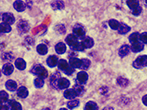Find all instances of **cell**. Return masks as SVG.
<instances>
[{
    "instance_id": "obj_1",
    "label": "cell",
    "mask_w": 147,
    "mask_h": 110,
    "mask_svg": "<svg viewBox=\"0 0 147 110\" xmlns=\"http://www.w3.org/2000/svg\"><path fill=\"white\" fill-rule=\"evenodd\" d=\"M33 74L38 76L39 78H46V77H48V72L46 71V69L45 68V67H43L40 64H35L33 66V68H31L30 71Z\"/></svg>"
},
{
    "instance_id": "obj_2",
    "label": "cell",
    "mask_w": 147,
    "mask_h": 110,
    "mask_svg": "<svg viewBox=\"0 0 147 110\" xmlns=\"http://www.w3.org/2000/svg\"><path fill=\"white\" fill-rule=\"evenodd\" d=\"M147 66V55H140L136 58L133 63V67L136 68H141Z\"/></svg>"
},
{
    "instance_id": "obj_3",
    "label": "cell",
    "mask_w": 147,
    "mask_h": 110,
    "mask_svg": "<svg viewBox=\"0 0 147 110\" xmlns=\"http://www.w3.org/2000/svg\"><path fill=\"white\" fill-rule=\"evenodd\" d=\"M73 34L78 37V38H84L86 36H85V33H86V30H85V28L80 24V23H77L74 27H73Z\"/></svg>"
},
{
    "instance_id": "obj_4",
    "label": "cell",
    "mask_w": 147,
    "mask_h": 110,
    "mask_svg": "<svg viewBox=\"0 0 147 110\" xmlns=\"http://www.w3.org/2000/svg\"><path fill=\"white\" fill-rule=\"evenodd\" d=\"M2 20L3 23L11 25L15 22V18H14L13 14L11 13H4L2 14Z\"/></svg>"
},
{
    "instance_id": "obj_5",
    "label": "cell",
    "mask_w": 147,
    "mask_h": 110,
    "mask_svg": "<svg viewBox=\"0 0 147 110\" xmlns=\"http://www.w3.org/2000/svg\"><path fill=\"white\" fill-rule=\"evenodd\" d=\"M66 43L71 48V47L75 46L76 44H78L79 43L78 38L76 37L73 33H70V34H68L67 36V38H66Z\"/></svg>"
},
{
    "instance_id": "obj_6",
    "label": "cell",
    "mask_w": 147,
    "mask_h": 110,
    "mask_svg": "<svg viewBox=\"0 0 147 110\" xmlns=\"http://www.w3.org/2000/svg\"><path fill=\"white\" fill-rule=\"evenodd\" d=\"M88 80V74L85 71H80L77 75V81L80 84H85Z\"/></svg>"
},
{
    "instance_id": "obj_7",
    "label": "cell",
    "mask_w": 147,
    "mask_h": 110,
    "mask_svg": "<svg viewBox=\"0 0 147 110\" xmlns=\"http://www.w3.org/2000/svg\"><path fill=\"white\" fill-rule=\"evenodd\" d=\"M17 28L19 29L20 32L21 33H27L29 30H30V24L29 23L25 20H20L18 25H17Z\"/></svg>"
},
{
    "instance_id": "obj_8",
    "label": "cell",
    "mask_w": 147,
    "mask_h": 110,
    "mask_svg": "<svg viewBox=\"0 0 147 110\" xmlns=\"http://www.w3.org/2000/svg\"><path fill=\"white\" fill-rule=\"evenodd\" d=\"M145 48V45L143 43H141L140 41H138L136 43H134V44H131V46H130V50L134 53H139V52H141L143 51Z\"/></svg>"
},
{
    "instance_id": "obj_9",
    "label": "cell",
    "mask_w": 147,
    "mask_h": 110,
    "mask_svg": "<svg viewBox=\"0 0 147 110\" xmlns=\"http://www.w3.org/2000/svg\"><path fill=\"white\" fill-rule=\"evenodd\" d=\"M13 69H14V68L13 66V64H10V63H7L2 68V72H3V74L4 75L9 76V75H11L12 74H13Z\"/></svg>"
},
{
    "instance_id": "obj_10",
    "label": "cell",
    "mask_w": 147,
    "mask_h": 110,
    "mask_svg": "<svg viewBox=\"0 0 147 110\" xmlns=\"http://www.w3.org/2000/svg\"><path fill=\"white\" fill-rule=\"evenodd\" d=\"M60 78H61V74L58 72L55 73L54 74L51 75V77L50 78V83H51V85L52 88L58 89L57 84H58V81H59Z\"/></svg>"
},
{
    "instance_id": "obj_11",
    "label": "cell",
    "mask_w": 147,
    "mask_h": 110,
    "mask_svg": "<svg viewBox=\"0 0 147 110\" xmlns=\"http://www.w3.org/2000/svg\"><path fill=\"white\" fill-rule=\"evenodd\" d=\"M58 61H59V59H58V57L57 55H51L48 57L46 63H47V65L50 68H54L57 65Z\"/></svg>"
},
{
    "instance_id": "obj_12",
    "label": "cell",
    "mask_w": 147,
    "mask_h": 110,
    "mask_svg": "<svg viewBox=\"0 0 147 110\" xmlns=\"http://www.w3.org/2000/svg\"><path fill=\"white\" fill-rule=\"evenodd\" d=\"M58 89H67L70 86V81L66 78H61L58 81Z\"/></svg>"
},
{
    "instance_id": "obj_13",
    "label": "cell",
    "mask_w": 147,
    "mask_h": 110,
    "mask_svg": "<svg viewBox=\"0 0 147 110\" xmlns=\"http://www.w3.org/2000/svg\"><path fill=\"white\" fill-rule=\"evenodd\" d=\"M13 8L16 11L23 12L26 9V4L23 1L17 0V1H14V3H13Z\"/></svg>"
},
{
    "instance_id": "obj_14",
    "label": "cell",
    "mask_w": 147,
    "mask_h": 110,
    "mask_svg": "<svg viewBox=\"0 0 147 110\" xmlns=\"http://www.w3.org/2000/svg\"><path fill=\"white\" fill-rule=\"evenodd\" d=\"M82 44L83 45V47L85 48H91L93 45H94V41L93 39L90 37H85L84 38H82Z\"/></svg>"
},
{
    "instance_id": "obj_15",
    "label": "cell",
    "mask_w": 147,
    "mask_h": 110,
    "mask_svg": "<svg viewBox=\"0 0 147 110\" xmlns=\"http://www.w3.org/2000/svg\"><path fill=\"white\" fill-rule=\"evenodd\" d=\"M17 95L21 99H25L29 95V91L26 87L21 86L17 89Z\"/></svg>"
},
{
    "instance_id": "obj_16",
    "label": "cell",
    "mask_w": 147,
    "mask_h": 110,
    "mask_svg": "<svg viewBox=\"0 0 147 110\" xmlns=\"http://www.w3.org/2000/svg\"><path fill=\"white\" fill-rule=\"evenodd\" d=\"M55 50L58 54H63L67 51V46L62 42H60L55 46Z\"/></svg>"
},
{
    "instance_id": "obj_17",
    "label": "cell",
    "mask_w": 147,
    "mask_h": 110,
    "mask_svg": "<svg viewBox=\"0 0 147 110\" xmlns=\"http://www.w3.org/2000/svg\"><path fill=\"white\" fill-rule=\"evenodd\" d=\"M69 64L74 68H80L82 61L78 58H69Z\"/></svg>"
},
{
    "instance_id": "obj_18",
    "label": "cell",
    "mask_w": 147,
    "mask_h": 110,
    "mask_svg": "<svg viewBox=\"0 0 147 110\" xmlns=\"http://www.w3.org/2000/svg\"><path fill=\"white\" fill-rule=\"evenodd\" d=\"M129 52H130V47L128 44H125V45H123L119 48V55L121 58H124V57H125V56H127V55L129 54Z\"/></svg>"
},
{
    "instance_id": "obj_19",
    "label": "cell",
    "mask_w": 147,
    "mask_h": 110,
    "mask_svg": "<svg viewBox=\"0 0 147 110\" xmlns=\"http://www.w3.org/2000/svg\"><path fill=\"white\" fill-rule=\"evenodd\" d=\"M5 87H6V88H7L9 91H10V92H14V91L17 90V83H16L15 81H13V80H12V79H9V80H8V81L5 83Z\"/></svg>"
},
{
    "instance_id": "obj_20",
    "label": "cell",
    "mask_w": 147,
    "mask_h": 110,
    "mask_svg": "<svg viewBox=\"0 0 147 110\" xmlns=\"http://www.w3.org/2000/svg\"><path fill=\"white\" fill-rule=\"evenodd\" d=\"M14 64L19 70H24L26 68V63L21 58H17L14 62Z\"/></svg>"
},
{
    "instance_id": "obj_21",
    "label": "cell",
    "mask_w": 147,
    "mask_h": 110,
    "mask_svg": "<svg viewBox=\"0 0 147 110\" xmlns=\"http://www.w3.org/2000/svg\"><path fill=\"white\" fill-rule=\"evenodd\" d=\"M57 66H58V68L60 70H62L64 72V71H66L68 68L70 67V64H69V63H68L67 60H65V59H60L58 61Z\"/></svg>"
},
{
    "instance_id": "obj_22",
    "label": "cell",
    "mask_w": 147,
    "mask_h": 110,
    "mask_svg": "<svg viewBox=\"0 0 147 110\" xmlns=\"http://www.w3.org/2000/svg\"><path fill=\"white\" fill-rule=\"evenodd\" d=\"M51 5L54 10H61L64 9V2L63 1H54L51 3Z\"/></svg>"
},
{
    "instance_id": "obj_23",
    "label": "cell",
    "mask_w": 147,
    "mask_h": 110,
    "mask_svg": "<svg viewBox=\"0 0 147 110\" xmlns=\"http://www.w3.org/2000/svg\"><path fill=\"white\" fill-rule=\"evenodd\" d=\"M9 108H10V110H22V106L20 103L11 100L9 103Z\"/></svg>"
},
{
    "instance_id": "obj_24",
    "label": "cell",
    "mask_w": 147,
    "mask_h": 110,
    "mask_svg": "<svg viewBox=\"0 0 147 110\" xmlns=\"http://www.w3.org/2000/svg\"><path fill=\"white\" fill-rule=\"evenodd\" d=\"M72 89L74 90V92H75V93H76L77 96H81V95H82L83 93H84V91H85V88L82 86V84H80V83H78V84H75Z\"/></svg>"
},
{
    "instance_id": "obj_25",
    "label": "cell",
    "mask_w": 147,
    "mask_h": 110,
    "mask_svg": "<svg viewBox=\"0 0 147 110\" xmlns=\"http://www.w3.org/2000/svg\"><path fill=\"white\" fill-rule=\"evenodd\" d=\"M37 53L40 55H45L48 52V47L45 44H39L36 47Z\"/></svg>"
},
{
    "instance_id": "obj_26",
    "label": "cell",
    "mask_w": 147,
    "mask_h": 110,
    "mask_svg": "<svg viewBox=\"0 0 147 110\" xmlns=\"http://www.w3.org/2000/svg\"><path fill=\"white\" fill-rule=\"evenodd\" d=\"M130 29H131V28H130L129 26L126 25L125 23H121L120 25H119V29H118V32H119V34H125V33H127L128 32H129Z\"/></svg>"
},
{
    "instance_id": "obj_27",
    "label": "cell",
    "mask_w": 147,
    "mask_h": 110,
    "mask_svg": "<svg viewBox=\"0 0 147 110\" xmlns=\"http://www.w3.org/2000/svg\"><path fill=\"white\" fill-rule=\"evenodd\" d=\"M126 4L128 5V7H129L132 11L135 10L136 9H137V8L140 6L139 1H137V0H128V1H126Z\"/></svg>"
},
{
    "instance_id": "obj_28",
    "label": "cell",
    "mask_w": 147,
    "mask_h": 110,
    "mask_svg": "<svg viewBox=\"0 0 147 110\" xmlns=\"http://www.w3.org/2000/svg\"><path fill=\"white\" fill-rule=\"evenodd\" d=\"M64 97L66 99L72 100V99H75V97H77V95H76V93H75L73 89H67L64 92Z\"/></svg>"
},
{
    "instance_id": "obj_29",
    "label": "cell",
    "mask_w": 147,
    "mask_h": 110,
    "mask_svg": "<svg viewBox=\"0 0 147 110\" xmlns=\"http://www.w3.org/2000/svg\"><path fill=\"white\" fill-rule=\"evenodd\" d=\"M85 110H98V104L93 102V101H89L86 103L85 105Z\"/></svg>"
},
{
    "instance_id": "obj_30",
    "label": "cell",
    "mask_w": 147,
    "mask_h": 110,
    "mask_svg": "<svg viewBox=\"0 0 147 110\" xmlns=\"http://www.w3.org/2000/svg\"><path fill=\"white\" fill-rule=\"evenodd\" d=\"M0 29H1V33H9L12 30L11 26L8 23H5L2 22L0 24Z\"/></svg>"
},
{
    "instance_id": "obj_31",
    "label": "cell",
    "mask_w": 147,
    "mask_h": 110,
    "mask_svg": "<svg viewBox=\"0 0 147 110\" xmlns=\"http://www.w3.org/2000/svg\"><path fill=\"white\" fill-rule=\"evenodd\" d=\"M140 33H138V32H135V33H133L132 34H130L129 37V43L134 44V43H136V42L140 41Z\"/></svg>"
},
{
    "instance_id": "obj_32",
    "label": "cell",
    "mask_w": 147,
    "mask_h": 110,
    "mask_svg": "<svg viewBox=\"0 0 147 110\" xmlns=\"http://www.w3.org/2000/svg\"><path fill=\"white\" fill-rule=\"evenodd\" d=\"M80 101L78 99H72V100H70L67 103V108L69 109H73L79 106Z\"/></svg>"
},
{
    "instance_id": "obj_33",
    "label": "cell",
    "mask_w": 147,
    "mask_h": 110,
    "mask_svg": "<svg viewBox=\"0 0 147 110\" xmlns=\"http://www.w3.org/2000/svg\"><path fill=\"white\" fill-rule=\"evenodd\" d=\"M81 61H82V64H81V67H80V69L87 70L90 67L91 62L89 59H88V58H82Z\"/></svg>"
},
{
    "instance_id": "obj_34",
    "label": "cell",
    "mask_w": 147,
    "mask_h": 110,
    "mask_svg": "<svg viewBox=\"0 0 147 110\" xmlns=\"http://www.w3.org/2000/svg\"><path fill=\"white\" fill-rule=\"evenodd\" d=\"M8 100H9V94L5 91L2 90L0 92V103H1V104L6 103L8 102Z\"/></svg>"
},
{
    "instance_id": "obj_35",
    "label": "cell",
    "mask_w": 147,
    "mask_h": 110,
    "mask_svg": "<svg viewBox=\"0 0 147 110\" xmlns=\"http://www.w3.org/2000/svg\"><path fill=\"white\" fill-rule=\"evenodd\" d=\"M109 24L110 26V28L113 29V30H118L119 28V25H120V23L119 22L118 20L116 19H110L109 21Z\"/></svg>"
},
{
    "instance_id": "obj_36",
    "label": "cell",
    "mask_w": 147,
    "mask_h": 110,
    "mask_svg": "<svg viewBox=\"0 0 147 110\" xmlns=\"http://www.w3.org/2000/svg\"><path fill=\"white\" fill-rule=\"evenodd\" d=\"M117 83L121 87H126L129 84V80L124 77H119L117 78Z\"/></svg>"
},
{
    "instance_id": "obj_37",
    "label": "cell",
    "mask_w": 147,
    "mask_h": 110,
    "mask_svg": "<svg viewBox=\"0 0 147 110\" xmlns=\"http://www.w3.org/2000/svg\"><path fill=\"white\" fill-rule=\"evenodd\" d=\"M44 83H45V82H44V78H41L38 77L34 79V84L35 88H42V87L44 86Z\"/></svg>"
},
{
    "instance_id": "obj_38",
    "label": "cell",
    "mask_w": 147,
    "mask_h": 110,
    "mask_svg": "<svg viewBox=\"0 0 147 110\" xmlns=\"http://www.w3.org/2000/svg\"><path fill=\"white\" fill-rule=\"evenodd\" d=\"M71 49L74 50V51H81V52H82V51H84L85 48L83 47V45L82 44V43H78V44H76L75 46L71 47Z\"/></svg>"
},
{
    "instance_id": "obj_39",
    "label": "cell",
    "mask_w": 147,
    "mask_h": 110,
    "mask_svg": "<svg viewBox=\"0 0 147 110\" xmlns=\"http://www.w3.org/2000/svg\"><path fill=\"white\" fill-rule=\"evenodd\" d=\"M140 41L143 44H147V32L142 33L140 36Z\"/></svg>"
},
{
    "instance_id": "obj_40",
    "label": "cell",
    "mask_w": 147,
    "mask_h": 110,
    "mask_svg": "<svg viewBox=\"0 0 147 110\" xmlns=\"http://www.w3.org/2000/svg\"><path fill=\"white\" fill-rule=\"evenodd\" d=\"M13 58V55H12L11 54H9V53H6V54H4L3 55V60L10 61Z\"/></svg>"
},
{
    "instance_id": "obj_41",
    "label": "cell",
    "mask_w": 147,
    "mask_h": 110,
    "mask_svg": "<svg viewBox=\"0 0 147 110\" xmlns=\"http://www.w3.org/2000/svg\"><path fill=\"white\" fill-rule=\"evenodd\" d=\"M141 12H142V9H141L140 6H139L137 9H136L135 10L132 11V14H134L135 16H139L141 13Z\"/></svg>"
},
{
    "instance_id": "obj_42",
    "label": "cell",
    "mask_w": 147,
    "mask_h": 110,
    "mask_svg": "<svg viewBox=\"0 0 147 110\" xmlns=\"http://www.w3.org/2000/svg\"><path fill=\"white\" fill-rule=\"evenodd\" d=\"M74 71H75V68L70 66L66 71H64V73H65L67 75H71V74H72L74 73Z\"/></svg>"
},
{
    "instance_id": "obj_43",
    "label": "cell",
    "mask_w": 147,
    "mask_h": 110,
    "mask_svg": "<svg viewBox=\"0 0 147 110\" xmlns=\"http://www.w3.org/2000/svg\"><path fill=\"white\" fill-rule=\"evenodd\" d=\"M63 27H65L63 24H58L56 26V28H55V29H56V31H57V33H64L62 31H61V28H63Z\"/></svg>"
},
{
    "instance_id": "obj_44",
    "label": "cell",
    "mask_w": 147,
    "mask_h": 110,
    "mask_svg": "<svg viewBox=\"0 0 147 110\" xmlns=\"http://www.w3.org/2000/svg\"><path fill=\"white\" fill-rule=\"evenodd\" d=\"M78 54L76 53V51H74V50H71V52H70V54H69V57L70 58H76V57H73V56H77Z\"/></svg>"
},
{
    "instance_id": "obj_45",
    "label": "cell",
    "mask_w": 147,
    "mask_h": 110,
    "mask_svg": "<svg viewBox=\"0 0 147 110\" xmlns=\"http://www.w3.org/2000/svg\"><path fill=\"white\" fill-rule=\"evenodd\" d=\"M142 103H143L146 106H147V94L143 96V98H142Z\"/></svg>"
},
{
    "instance_id": "obj_46",
    "label": "cell",
    "mask_w": 147,
    "mask_h": 110,
    "mask_svg": "<svg viewBox=\"0 0 147 110\" xmlns=\"http://www.w3.org/2000/svg\"><path fill=\"white\" fill-rule=\"evenodd\" d=\"M0 110H9V106H7L6 104H1Z\"/></svg>"
},
{
    "instance_id": "obj_47",
    "label": "cell",
    "mask_w": 147,
    "mask_h": 110,
    "mask_svg": "<svg viewBox=\"0 0 147 110\" xmlns=\"http://www.w3.org/2000/svg\"><path fill=\"white\" fill-rule=\"evenodd\" d=\"M102 110H114V109H113V108L110 107V106H107V107L103 108V109Z\"/></svg>"
},
{
    "instance_id": "obj_48",
    "label": "cell",
    "mask_w": 147,
    "mask_h": 110,
    "mask_svg": "<svg viewBox=\"0 0 147 110\" xmlns=\"http://www.w3.org/2000/svg\"><path fill=\"white\" fill-rule=\"evenodd\" d=\"M59 110H67V109H64V108H62V109H60Z\"/></svg>"
},
{
    "instance_id": "obj_49",
    "label": "cell",
    "mask_w": 147,
    "mask_h": 110,
    "mask_svg": "<svg viewBox=\"0 0 147 110\" xmlns=\"http://www.w3.org/2000/svg\"><path fill=\"white\" fill-rule=\"evenodd\" d=\"M146 5H147V0H146Z\"/></svg>"
}]
</instances>
